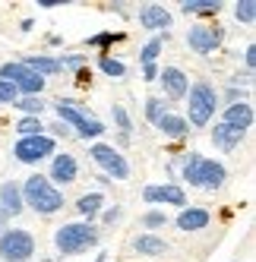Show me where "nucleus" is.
<instances>
[{
    "label": "nucleus",
    "mask_w": 256,
    "mask_h": 262,
    "mask_svg": "<svg viewBox=\"0 0 256 262\" xmlns=\"http://www.w3.org/2000/svg\"><path fill=\"white\" fill-rule=\"evenodd\" d=\"M19 190H23V205H29V209L41 212V215H54L63 209V193L41 174H32Z\"/></svg>",
    "instance_id": "nucleus-1"
},
{
    "label": "nucleus",
    "mask_w": 256,
    "mask_h": 262,
    "mask_svg": "<svg viewBox=\"0 0 256 262\" xmlns=\"http://www.w3.org/2000/svg\"><path fill=\"white\" fill-rule=\"evenodd\" d=\"M184 180L193 183V186H203V190H218V186L225 183L228 171H225V164L222 161H215V158H203V155H187L184 158Z\"/></svg>",
    "instance_id": "nucleus-2"
},
{
    "label": "nucleus",
    "mask_w": 256,
    "mask_h": 262,
    "mask_svg": "<svg viewBox=\"0 0 256 262\" xmlns=\"http://www.w3.org/2000/svg\"><path fill=\"white\" fill-rule=\"evenodd\" d=\"M54 243H57V250L63 256H76L89 247H95L98 243V231L92 228V224L86 221H76V224H63V228L54 234Z\"/></svg>",
    "instance_id": "nucleus-3"
},
{
    "label": "nucleus",
    "mask_w": 256,
    "mask_h": 262,
    "mask_svg": "<svg viewBox=\"0 0 256 262\" xmlns=\"http://www.w3.org/2000/svg\"><path fill=\"white\" fill-rule=\"evenodd\" d=\"M190 107H187V117L193 126H206L215 117V107H218V92L209 82H193L190 85Z\"/></svg>",
    "instance_id": "nucleus-4"
},
{
    "label": "nucleus",
    "mask_w": 256,
    "mask_h": 262,
    "mask_svg": "<svg viewBox=\"0 0 256 262\" xmlns=\"http://www.w3.org/2000/svg\"><path fill=\"white\" fill-rule=\"evenodd\" d=\"M35 256V237L23 228H10L0 234V259L4 262H29Z\"/></svg>",
    "instance_id": "nucleus-5"
},
{
    "label": "nucleus",
    "mask_w": 256,
    "mask_h": 262,
    "mask_svg": "<svg viewBox=\"0 0 256 262\" xmlns=\"http://www.w3.org/2000/svg\"><path fill=\"white\" fill-rule=\"evenodd\" d=\"M0 79L13 82L19 95H41V89H45V76L32 73L26 63H4L0 67Z\"/></svg>",
    "instance_id": "nucleus-6"
},
{
    "label": "nucleus",
    "mask_w": 256,
    "mask_h": 262,
    "mask_svg": "<svg viewBox=\"0 0 256 262\" xmlns=\"http://www.w3.org/2000/svg\"><path fill=\"white\" fill-rule=\"evenodd\" d=\"M89 158H92L108 177H117V180L130 177V164H126V158L117 152L114 145H92L89 148Z\"/></svg>",
    "instance_id": "nucleus-7"
},
{
    "label": "nucleus",
    "mask_w": 256,
    "mask_h": 262,
    "mask_svg": "<svg viewBox=\"0 0 256 262\" xmlns=\"http://www.w3.org/2000/svg\"><path fill=\"white\" fill-rule=\"evenodd\" d=\"M54 155V139L51 136H29V139H19L13 145V158H19L23 164H35L41 158H51Z\"/></svg>",
    "instance_id": "nucleus-8"
},
{
    "label": "nucleus",
    "mask_w": 256,
    "mask_h": 262,
    "mask_svg": "<svg viewBox=\"0 0 256 262\" xmlns=\"http://www.w3.org/2000/svg\"><path fill=\"white\" fill-rule=\"evenodd\" d=\"M222 41H225V29L222 26H193L190 35H187V45L196 54H212Z\"/></svg>",
    "instance_id": "nucleus-9"
},
{
    "label": "nucleus",
    "mask_w": 256,
    "mask_h": 262,
    "mask_svg": "<svg viewBox=\"0 0 256 262\" xmlns=\"http://www.w3.org/2000/svg\"><path fill=\"white\" fill-rule=\"evenodd\" d=\"M142 196H145V202H168V205H177V209L187 205V193L177 183H152L142 190Z\"/></svg>",
    "instance_id": "nucleus-10"
},
{
    "label": "nucleus",
    "mask_w": 256,
    "mask_h": 262,
    "mask_svg": "<svg viewBox=\"0 0 256 262\" xmlns=\"http://www.w3.org/2000/svg\"><path fill=\"white\" fill-rule=\"evenodd\" d=\"M158 82H161V89H164V95H168V98H187V92H190L187 73L177 70V67H164V70H158Z\"/></svg>",
    "instance_id": "nucleus-11"
},
{
    "label": "nucleus",
    "mask_w": 256,
    "mask_h": 262,
    "mask_svg": "<svg viewBox=\"0 0 256 262\" xmlns=\"http://www.w3.org/2000/svg\"><path fill=\"white\" fill-rule=\"evenodd\" d=\"M222 123L237 126L241 133H247V129L253 126V104H250V101H234V104H228V107H225V120H222Z\"/></svg>",
    "instance_id": "nucleus-12"
},
{
    "label": "nucleus",
    "mask_w": 256,
    "mask_h": 262,
    "mask_svg": "<svg viewBox=\"0 0 256 262\" xmlns=\"http://www.w3.org/2000/svg\"><path fill=\"white\" fill-rule=\"evenodd\" d=\"M139 26L149 29V32H161V29L171 26V13L164 7H158V4H145L139 10Z\"/></svg>",
    "instance_id": "nucleus-13"
},
{
    "label": "nucleus",
    "mask_w": 256,
    "mask_h": 262,
    "mask_svg": "<svg viewBox=\"0 0 256 262\" xmlns=\"http://www.w3.org/2000/svg\"><path fill=\"white\" fill-rule=\"evenodd\" d=\"M76 174H79V164H76V158L73 155H57L54 158V164H51V183H73L76 180Z\"/></svg>",
    "instance_id": "nucleus-14"
},
{
    "label": "nucleus",
    "mask_w": 256,
    "mask_h": 262,
    "mask_svg": "<svg viewBox=\"0 0 256 262\" xmlns=\"http://www.w3.org/2000/svg\"><path fill=\"white\" fill-rule=\"evenodd\" d=\"M54 107H57V114H60V123H67L70 129H76L79 123H86L89 117H92V114H89V107H82V104H76V101H70V98H60Z\"/></svg>",
    "instance_id": "nucleus-15"
},
{
    "label": "nucleus",
    "mask_w": 256,
    "mask_h": 262,
    "mask_svg": "<svg viewBox=\"0 0 256 262\" xmlns=\"http://www.w3.org/2000/svg\"><path fill=\"white\" fill-rule=\"evenodd\" d=\"M0 212H4L7 218L23 212V190H19V186H16L13 180L0 183Z\"/></svg>",
    "instance_id": "nucleus-16"
},
{
    "label": "nucleus",
    "mask_w": 256,
    "mask_h": 262,
    "mask_svg": "<svg viewBox=\"0 0 256 262\" xmlns=\"http://www.w3.org/2000/svg\"><path fill=\"white\" fill-rule=\"evenodd\" d=\"M241 139H244V133H241L237 126L218 123V126L212 129V142H215V148H222V152H231V148H237V145H241Z\"/></svg>",
    "instance_id": "nucleus-17"
},
{
    "label": "nucleus",
    "mask_w": 256,
    "mask_h": 262,
    "mask_svg": "<svg viewBox=\"0 0 256 262\" xmlns=\"http://www.w3.org/2000/svg\"><path fill=\"white\" fill-rule=\"evenodd\" d=\"M206 224H209L206 209H180V215H177V228L180 231H203Z\"/></svg>",
    "instance_id": "nucleus-18"
},
{
    "label": "nucleus",
    "mask_w": 256,
    "mask_h": 262,
    "mask_svg": "<svg viewBox=\"0 0 256 262\" xmlns=\"http://www.w3.org/2000/svg\"><path fill=\"white\" fill-rule=\"evenodd\" d=\"M158 129H161V133L164 136H171V139H184L187 133H190V123L184 120V117H177V114H171V111H168V114H164L158 123H155Z\"/></svg>",
    "instance_id": "nucleus-19"
},
{
    "label": "nucleus",
    "mask_w": 256,
    "mask_h": 262,
    "mask_svg": "<svg viewBox=\"0 0 256 262\" xmlns=\"http://www.w3.org/2000/svg\"><path fill=\"white\" fill-rule=\"evenodd\" d=\"M133 247H136L142 256H164V253H168V243H164L158 234H139V237L133 240Z\"/></svg>",
    "instance_id": "nucleus-20"
},
{
    "label": "nucleus",
    "mask_w": 256,
    "mask_h": 262,
    "mask_svg": "<svg viewBox=\"0 0 256 262\" xmlns=\"http://www.w3.org/2000/svg\"><path fill=\"white\" fill-rule=\"evenodd\" d=\"M101 205H104V196H101V193H89V196H82V199L76 202V212L86 218V224H92V218L101 212Z\"/></svg>",
    "instance_id": "nucleus-21"
},
{
    "label": "nucleus",
    "mask_w": 256,
    "mask_h": 262,
    "mask_svg": "<svg viewBox=\"0 0 256 262\" xmlns=\"http://www.w3.org/2000/svg\"><path fill=\"white\" fill-rule=\"evenodd\" d=\"M180 10H184L187 16H215L218 10H222V4H218V0H184Z\"/></svg>",
    "instance_id": "nucleus-22"
},
{
    "label": "nucleus",
    "mask_w": 256,
    "mask_h": 262,
    "mask_svg": "<svg viewBox=\"0 0 256 262\" xmlns=\"http://www.w3.org/2000/svg\"><path fill=\"white\" fill-rule=\"evenodd\" d=\"M23 63L32 73H38V76H54V73H60V60H54V57H26Z\"/></svg>",
    "instance_id": "nucleus-23"
},
{
    "label": "nucleus",
    "mask_w": 256,
    "mask_h": 262,
    "mask_svg": "<svg viewBox=\"0 0 256 262\" xmlns=\"http://www.w3.org/2000/svg\"><path fill=\"white\" fill-rule=\"evenodd\" d=\"M16 107H19L26 117H41V111H45L48 104H45L41 95H23L19 101H16Z\"/></svg>",
    "instance_id": "nucleus-24"
},
{
    "label": "nucleus",
    "mask_w": 256,
    "mask_h": 262,
    "mask_svg": "<svg viewBox=\"0 0 256 262\" xmlns=\"http://www.w3.org/2000/svg\"><path fill=\"white\" fill-rule=\"evenodd\" d=\"M16 133H19L23 139H29V136H45V126H41L38 117H23L19 123H16Z\"/></svg>",
    "instance_id": "nucleus-25"
},
{
    "label": "nucleus",
    "mask_w": 256,
    "mask_h": 262,
    "mask_svg": "<svg viewBox=\"0 0 256 262\" xmlns=\"http://www.w3.org/2000/svg\"><path fill=\"white\" fill-rule=\"evenodd\" d=\"M234 19L244 23V26L256 23V4H253V0H241V4H234Z\"/></svg>",
    "instance_id": "nucleus-26"
},
{
    "label": "nucleus",
    "mask_w": 256,
    "mask_h": 262,
    "mask_svg": "<svg viewBox=\"0 0 256 262\" xmlns=\"http://www.w3.org/2000/svg\"><path fill=\"white\" fill-rule=\"evenodd\" d=\"M158 54H161V38L145 41V45H142V51H139V60H142V67H152V63L158 60Z\"/></svg>",
    "instance_id": "nucleus-27"
},
{
    "label": "nucleus",
    "mask_w": 256,
    "mask_h": 262,
    "mask_svg": "<svg viewBox=\"0 0 256 262\" xmlns=\"http://www.w3.org/2000/svg\"><path fill=\"white\" fill-rule=\"evenodd\" d=\"M101 133H104V123L95 120V117H89L86 123L76 126V136H82V139H95V136H101Z\"/></svg>",
    "instance_id": "nucleus-28"
},
{
    "label": "nucleus",
    "mask_w": 256,
    "mask_h": 262,
    "mask_svg": "<svg viewBox=\"0 0 256 262\" xmlns=\"http://www.w3.org/2000/svg\"><path fill=\"white\" fill-rule=\"evenodd\" d=\"M111 114H114V123L120 126V133H123V139H126V136L133 133V123H130V117H126V111H123L120 104H114V107H111Z\"/></svg>",
    "instance_id": "nucleus-29"
},
{
    "label": "nucleus",
    "mask_w": 256,
    "mask_h": 262,
    "mask_svg": "<svg viewBox=\"0 0 256 262\" xmlns=\"http://www.w3.org/2000/svg\"><path fill=\"white\" fill-rule=\"evenodd\" d=\"M164 114H168V111H164V101L161 98H149V101H145V117H149L152 123H158Z\"/></svg>",
    "instance_id": "nucleus-30"
},
{
    "label": "nucleus",
    "mask_w": 256,
    "mask_h": 262,
    "mask_svg": "<svg viewBox=\"0 0 256 262\" xmlns=\"http://www.w3.org/2000/svg\"><path fill=\"white\" fill-rule=\"evenodd\" d=\"M98 67H101V73H108V76H123V73H126L123 60H114V57H101Z\"/></svg>",
    "instance_id": "nucleus-31"
},
{
    "label": "nucleus",
    "mask_w": 256,
    "mask_h": 262,
    "mask_svg": "<svg viewBox=\"0 0 256 262\" xmlns=\"http://www.w3.org/2000/svg\"><path fill=\"white\" fill-rule=\"evenodd\" d=\"M120 38H123V32H101V35H92L89 45H92V48H108V45H114Z\"/></svg>",
    "instance_id": "nucleus-32"
},
{
    "label": "nucleus",
    "mask_w": 256,
    "mask_h": 262,
    "mask_svg": "<svg viewBox=\"0 0 256 262\" xmlns=\"http://www.w3.org/2000/svg\"><path fill=\"white\" fill-rule=\"evenodd\" d=\"M16 101H19V92H16V85L7 82V79H0V104H16Z\"/></svg>",
    "instance_id": "nucleus-33"
},
{
    "label": "nucleus",
    "mask_w": 256,
    "mask_h": 262,
    "mask_svg": "<svg viewBox=\"0 0 256 262\" xmlns=\"http://www.w3.org/2000/svg\"><path fill=\"white\" fill-rule=\"evenodd\" d=\"M142 224H145L149 231L164 228V224H168V215H164V212H145V215H142Z\"/></svg>",
    "instance_id": "nucleus-34"
},
{
    "label": "nucleus",
    "mask_w": 256,
    "mask_h": 262,
    "mask_svg": "<svg viewBox=\"0 0 256 262\" xmlns=\"http://www.w3.org/2000/svg\"><path fill=\"white\" fill-rule=\"evenodd\" d=\"M63 67H70V70H82V67H86V57H79V54H70V57L60 60V70H63Z\"/></svg>",
    "instance_id": "nucleus-35"
},
{
    "label": "nucleus",
    "mask_w": 256,
    "mask_h": 262,
    "mask_svg": "<svg viewBox=\"0 0 256 262\" xmlns=\"http://www.w3.org/2000/svg\"><path fill=\"white\" fill-rule=\"evenodd\" d=\"M244 63H247V73H253V67H256V45H247V51H244Z\"/></svg>",
    "instance_id": "nucleus-36"
},
{
    "label": "nucleus",
    "mask_w": 256,
    "mask_h": 262,
    "mask_svg": "<svg viewBox=\"0 0 256 262\" xmlns=\"http://www.w3.org/2000/svg\"><path fill=\"white\" fill-rule=\"evenodd\" d=\"M120 215H123V212H120V205H114V209H108V212H104V224H114V221H120Z\"/></svg>",
    "instance_id": "nucleus-37"
},
{
    "label": "nucleus",
    "mask_w": 256,
    "mask_h": 262,
    "mask_svg": "<svg viewBox=\"0 0 256 262\" xmlns=\"http://www.w3.org/2000/svg\"><path fill=\"white\" fill-rule=\"evenodd\" d=\"M142 79H158V63H152V67H142Z\"/></svg>",
    "instance_id": "nucleus-38"
},
{
    "label": "nucleus",
    "mask_w": 256,
    "mask_h": 262,
    "mask_svg": "<svg viewBox=\"0 0 256 262\" xmlns=\"http://www.w3.org/2000/svg\"><path fill=\"white\" fill-rule=\"evenodd\" d=\"M76 79H79V85H89V82H92V73L82 67V70H76Z\"/></svg>",
    "instance_id": "nucleus-39"
},
{
    "label": "nucleus",
    "mask_w": 256,
    "mask_h": 262,
    "mask_svg": "<svg viewBox=\"0 0 256 262\" xmlns=\"http://www.w3.org/2000/svg\"><path fill=\"white\" fill-rule=\"evenodd\" d=\"M51 129H54V133H57V136H70V133H73V129H70L67 123H60V120H57V123H54Z\"/></svg>",
    "instance_id": "nucleus-40"
},
{
    "label": "nucleus",
    "mask_w": 256,
    "mask_h": 262,
    "mask_svg": "<svg viewBox=\"0 0 256 262\" xmlns=\"http://www.w3.org/2000/svg\"><path fill=\"white\" fill-rule=\"evenodd\" d=\"M38 7H45V10H54V7H63V0H38Z\"/></svg>",
    "instance_id": "nucleus-41"
},
{
    "label": "nucleus",
    "mask_w": 256,
    "mask_h": 262,
    "mask_svg": "<svg viewBox=\"0 0 256 262\" xmlns=\"http://www.w3.org/2000/svg\"><path fill=\"white\" fill-rule=\"evenodd\" d=\"M237 95H241V92H237V85H231V89H228V98H231V104L237 101Z\"/></svg>",
    "instance_id": "nucleus-42"
},
{
    "label": "nucleus",
    "mask_w": 256,
    "mask_h": 262,
    "mask_svg": "<svg viewBox=\"0 0 256 262\" xmlns=\"http://www.w3.org/2000/svg\"><path fill=\"white\" fill-rule=\"evenodd\" d=\"M4 224H7V215H4V212H0V231H4Z\"/></svg>",
    "instance_id": "nucleus-43"
},
{
    "label": "nucleus",
    "mask_w": 256,
    "mask_h": 262,
    "mask_svg": "<svg viewBox=\"0 0 256 262\" xmlns=\"http://www.w3.org/2000/svg\"><path fill=\"white\" fill-rule=\"evenodd\" d=\"M104 259H108V256H98V259H95V262H104Z\"/></svg>",
    "instance_id": "nucleus-44"
}]
</instances>
